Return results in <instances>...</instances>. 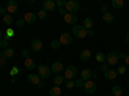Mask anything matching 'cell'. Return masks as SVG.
<instances>
[{"mask_svg":"<svg viewBox=\"0 0 129 96\" xmlns=\"http://www.w3.org/2000/svg\"><path fill=\"white\" fill-rule=\"evenodd\" d=\"M38 75H39V78H41L43 81L44 79H48L49 77H50V73H52V70L47 66V65H39L38 66Z\"/></svg>","mask_w":129,"mask_h":96,"instance_id":"1","label":"cell"},{"mask_svg":"<svg viewBox=\"0 0 129 96\" xmlns=\"http://www.w3.org/2000/svg\"><path fill=\"white\" fill-rule=\"evenodd\" d=\"M80 5L79 3L76 2V0H69V2H66V10H67V13H76L78 10H79Z\"/></svg>","mask_w":129,"mask_h":96,"instance_id":"2","label":"cell"},{"mask_svg":"<svg viewBox=\"0 0 129 96\" xmlns=\"http://www.w3.org/2000/svg\"><path fill=\"white\" fill-rule=\"evenodd\" d=\"M72 34L79 38V39H84L85 36H87V30H85L83 26H79V25H75L72 27Z\"/></svg>","mask_w":129,"mask_h":96,"instance_id":"3","label":"cell"},{"mask_svg":"<svg viewBox=\"0 0 129 96\" xmlns=\"http://www.w3.org/2000/svg\"><path fill=\"white\" fill-rule=\"evenodd\" d=\"M120 57H119V52H109V55L106 56V61L109 65H116V62H119Z\"/></svg>","mask_w":129,"mask_h":96,"instance_id":"4","label":"cell"},{"mask_svg":"<svg viewBox=\"0 0 129 96\" xmlns=\"http://www.w3.org/2000/svg\"><path fill=\"white\" fill-rule=\"evenodd\" d=\"M83 88L85 90V92H87V93H94L95 90H97L95 82H93V81H87V82H84Z\"/></svg>","mask_w":129,"mask_h":96,"instance_id":"5","label":"cell"},{"mask_svg":"<svg viewBox=\"0 0 129 96\" xmlns=\"http://www.w3.org/2000/svg\"><path fill=\"white\" fill-rule=\"evenodd\" d=\"M7 12L9 13V14H14L17 10H18V4H17V2H14V0H9V2L7 3Z\"/></svg>","mask_w":129,"mask_h":96,"instance_id":"6","label":"cell"},{"mask_svg":"<svg viewBox=\"0 0 129 96\" xmlns=\"http://www.w3.org/2000/svg\"><path fill=\"white\" fill-rule=\"evenodd\" d=\"M76 66H74V65H70L67 69H66V71H64V78L66 79H72L75 75H76Z\"/></svg>","mask_w":129,"mask_h":96,"instance_id":"7","label":"cell"},{"mask_svg":"<svg viewBox=\"0 0 129 96\" xmlns=\"http://www.w3.org/2000/svg\"><path fill=\"white\" fill-rule=\"evenodd\" d=\"M63 18H64V22H66L67 25H72V26H75V24H76V21H78L76 16H75L74 13H66L63 16Z\"/></svg>","mask_w":129,"mask_h":96,"instance_id":"8","label":"cell"},{"mask_svg":"<svg viewBox=\"0 0 129 96\" xmlns=\"http://www.w3.org/2000/svg\"><path fill=\"white\" fill-rule=\"evenodd\" d=\"M59 42H61V44H63V46H70L72 43V36L70 34H67V33H64V34L61 35Z\"/></svg>","mask_w":129,"mask_h":96,"instance_id":"9","label":"cell"},{"mask_svg":"<svg viewBox=\"0 0 129 96\" xmlns=\"http://www.w3.org/2000/svg\"><path fill=\"white\" fill-rule=\"evenodd\" d=\"M43 9L45 10H49V12H52V10L56 9V2H53V0H45L44 3H43Z\"/></svg>","mask_w":129,"mask_h":96,"instance_id":"10","label":"cell"},{"mask_svg":"<svg viewBox=\"0 0 129 96\" xmlns=\"http://www.w3.org/2000/svg\"><path fill=\"white\" fill-rule=\"evenodd\" d=\"M36 18H38V16H36L34 12H27V13L25 14V17H23V20H25L26 24H34L35 21H36Z\"/></svg>","mask_w":129,"mask_h":96,"instance_id":"11","label":"cell"},{"mask_svg":"<svg viewBox=\"0 0 129 96\" xmlns=\"http://www.w3.org/2000/svg\"><path fill=\"white\" fill-rule=\"evenodd\" d=\"M31 48H32V51L39 52L43 48V42L40 39H34V40L31 42Z\"/></svg>","mask_w":129,"mask_h":96,"instance_id":"12","label":"cell"},{"mask_svg":"<svg viewBox=\"0 0 129 96\" xmlns=\"http://www.w3.org/2000/svg\"><path fill=\"white\" fill-rule=\"evenodd\" d=\"M3 57L5 59V60H8V59H12L13 56H14V49L13 48H5V49H3Z\"/></svg>","mask_w":129,"mask_h":96,"instance_id":"13","label":"cell"},{"mask_svg":"<svg viewBox=\"0 0 129 96\" xmlns=\"http://www.w3.org/2000/svg\"><path fill=\"white\" fill-rule=\"evenodd\" d=\"M25 68L27 69V70H34L35 68H36V64H35V61L32 60L31 57L30 59H27V60H25Z\"/></svg>","mask_w":129,"mask_h":96,"instance_id":"14","label":"cell"},{"mask_svg":"<svg viewBox=\"0 0 129 96\" xmlns=\"http://www.w3.org/2000/svg\"><path fill=\"white\" fill-rule=\"evenodd\" d=\"M116 75H117V73H116V70H114V69H109V70L105 73V78L109 79V81H114V79L116 78Z\"/></svg>","mask_w":129,"mask_h":96,"instance_id":"15","label":"cell"},{"mask_svg":"<svg viewBox=\"0 0 129 96\" xmlns=\"http://www.w3.org/2000/svg\"><path fill=\"white\" fill-rule=\"evenodd\" d=\"M27 81L30 83H32V84H36V86L40 83V78H39L38 74H28V75H27Z\"/></svg>","mask_w":129,"mask_h":96,"instance_id":"16","label":"cell"},{"mask_svg":"<svg viewBox=\"0 0 129 96\" xmlns=\"http://www.w3.org/2000/svg\"><path fill=\"white\" fill-rule=\"evenodd\" d=\"M92 57V52L89 49H84L81 53H80V60L81 61H89Z\"/></svg>","mask_w":129,"mask_h":96,"instance_id":"17","label":"cell"},{"mask_svg":"<svg viewBox=\"0 0 129 96\" xmlns=\"http://www.w3.org/2000/svg\"><path fill=\"white\" fill-rule=\"evenodd\" d=\"M62 69H63V64L61 61H57V62H53L50 70L53 73H59V71H62Z\"/></svg>","mask_w":129,"mask_h":96,"instance_id":"18","label":"cell"},{"mask_svg":"<svg viewBox=\"0 0 129 96\" xmlns=\"http://www.w3.org/2000/svg\"><path fill=\"white\" fill-rule=\"evenodd\" d=\"M92 75H93V73H92L90 69H84V70L81 71V79H83L84 82L89 81V78H90Z\"/></svg>","mask_w":129,"mask_h":96,"instance_id":"19","label":"cell"},{"mask_svg":"<svg viewBox=\"0 0 129 96\" xmlns=\"http://www.w3.org/2000/svg\"><path fill=\"white\" fill-rule=\"evenodd\" d=\"M102 20L105 21L106 24H111V22H114L115 21V17H114V14H111V13H103V16H102Z\"/></svg>","mask_w":129,"mask_h":96,"instance_id":"20","label":"cell"},{"mask_svg":"<svg viewBox=\"0 0 129 96\" xmlns=\"http://www.w3.org/2000/svg\"><path fill=\"white\" fill-rule=\"evenodd\" d=\"M61 88L58 86H52L49 90V96H59L61 95Z\"/></svg>","mask_w":129,"mask_h":96,"instance_id":"21","label":"cell"},{"mask_svg":"<svg viewBox=\"0 0 129 96\" xmlns=\"http://www.w3.org/2000/svg\"><path fill=\"white\" fill-rule=\"evenodd\" d=\"M92 26H93V20L89 18V17H87V18L84 20V22H83V27H84L85 30H90Z\"/></svg>","mask_w":129,"mask_h":96,"instance_id":"22","label":"cell"},{"mask_svg":"<svg viewBox=\"0 0 129 96\" xmlns=\"http://www.w3.org/2000/svg\"><path fill=\"white\" fill-rule=\"evenodd\" d=\"M123 93V88L120 86H114L112 90H111V95L112 96H121Z\"/></svg>","mask_w":129,"mask_h":96,"instance_id":"23","label":"cell"},{"mask_svg":"<svg viewBox=\"0 0 129 96\" xmlns=\"http://www.w3.org/2000/svg\"><path fill=\"white\" fill-rule=\"evenodd\" d=\"M111 5L116 9H121V8H124V2L123 0H112Z\"/></svg>","mask_w":129,"mask_h":96,"instance_id":"24","label":"cell"},{"mask_svg":"<svg viewBox=\"0 0 129 96\" xmlns=\"http://www.w3.org/2000/svg\"><path fill=\"white\" fill-rule=\"evenodd\" d=\"M63 81H64V78L61 75V74H57V75L54 77V81H53V83H54V86H61V84L63 83Z\"/></svg>","mask_w":129,"mask_h":96,"instance_id":"25","label":"cell"},{"mask_svg":"<svg viewBox=\"0 0 129 96\" xmlns=\"http://www.w3.org/2000/svg\"><path fill=\"white\" fill-rule=\"evenodd\" d=\"M3 20H4V22H5L8 26H10V25L14 22V20H13V16H12V14H5V16H3Z\"/></svg>","mask_w":129,"mask_h":96,"instance_id":"26","label":"cell"},{"mask_svg":"<svg viewBox=\"0 0 129 96\" xmlns=\"http://www.w3.org/2000/svg\"><path fill=\"white\" fill-rule=\"evenodd\" d=\"M95 60L97 61H98V62H105L106 61V55H105V53L103 52H98V53H97V55H95Z\"/></svg>","mask_w":129,"mask_h":96,"instance_id":"27","label":"cell"},{"mask_svg":"<svg viewBox=\"0 0 129 96\" xmlns=\"http://www.w3.org/2000/svg\"><path fill=\"white\" fill-rule=\"evenodd\" d=\"M61 46H62V44H61L59 39H54V40H52V42H50V47H52L53 49H58Z\"/></svg>","mask_w":129,"mask_h":96,"instance_id":"28","label":"cell"},{"mask_svg":"<svg viewBox=\"0 0 129 96\" xmlns=\"http://www.w3.org/2000/svg\"><path fill=\"white\" fill-rule=\"evenodd\" d=\"M40 20H43V21H44V20H47V12H45V10L44 9H43V10H39V12H38V14H36Z\"/></svg>","mask_w":129,"mask_h":96,"instance_id":"29","label":"cell"},{"mask_svg":"<svg viewBox=\"0 0 129 96\" xmlns=\"http://www.w3.org/2000/svg\"><path fill=\"white\" fill-rule=\"evenodd\" d=\"M64 86H66L67 88H72V87H75V82L72 79H67L66 82H64Z\"/></svg>","mask_w":129,"mask_h":96,"instance_id":"30","label":"cell"},{"mask_svg":"<svg viewBox=\"0 0 129 96\" xmlns=\"http://www.w3.org/2000/svg\"><path fill=\"white\" fill-rule=\"evenodd\" d=\"M116 73H117V74H125V73H126V68H125V65H120L119 68H117Z\"/></svg>","mask_w":129,"mask_h":96,"instance_id":"31","label":"cell"},{"mask_svg":"<svg viewBox=\"0 0 129 96\" xmlns=\"http://www.w3.org/2000/svg\"><path fill=\"white\" fill-rule=\"evenodd\" d=\"M100 69H101L103 73H106L107 70H109V64H107V62H102L101 65H100Z\"/></svg>","mask_w":129,"mask_h":96,"instance_id":"32","label":"cell"},{"mask_svg":"<svg viewBox=\"0 0 129 96\" xmlns=\"http://www.w3.org/2000/svg\"><path fill=\"white\" fill-rule=\"evenodd\" d=\"M8 44H9V42H7V40H4V39H2V40H0V47H2L3 49L8 48Z\"/></svg>","mask_w":129,"mask_h":96,"instance_id":"33","label":"cell"},{"mask_svg":"<svg viewBox=\"0 0 129 96\" xmlns=\"http://www.w3.org/2000/svg\"><path fill=\"white\" fill-rule=\"evenodd\" d=\"M25 24H26V22H25V20H23V18H21V20H17V21H16V25H17L18 27H22Z\"/></svg>","mask_w":129,"mask_h":96,"instance_id":"34","label":"cell"},{"mask_svg":"<svg viewBox=\"0 0 129 96\" xmlns=\"http://www.w3.org/2000/svg\"><path fill=\"white\" fill-rule=\"evenodd\" d=\"M5 35H7L8 38H13V36H14V31H13L12 29H8L7 33H5Z\"/></svg>","mask_w":129,"mask_h":96,"instance_id":"35","label":"cell"},{"mask_svg":"<svg viewBox=\"0 0 129 96\" xmlns=\"http://www.w3.org/2000/svg\"><path fill=\"white\" fill-rule=\"evenodd\" d=\"M22 57H23L25 60L30 59V51H28V49H25V51L22 52Z\"/></svg>","mask_w":129,"mask_h":96,"instance_id":"36","label":"cell"},{"mask_svg":"<svg viewBox=\"0 0 129 96\" xmlns=\"http://www.w3.org/2000/svg\"><path fill=\"white\" fill-rule=\"evenodd\" d=\"M75 86H76V87H83V86H84V81H83V79L75 81Z\"/></svg>","mask_w":129,"mask_h":96,"instance_id":"37","label":"cell"},{"mask_svg":"<svg viewBox=\"0 0 129 96\" xmlns=\"http://www.w3.org/2000/svg\"><path fill=\"white\" fill-rule=\"evenodd\" d=\"M56 5H59L61 8H63V7H66V2H64V0H57Z\"/></svg>","mask_w":129,"mask_h":96,"instance_id":"38","label":"cell"},{"mask_svg":"<svg viewBox=\"0 0 129 96\" xmlns=\"http://www.w3.org/2000/svg\"><path fill=\"white\" fill-rule=\"evenodd\" d=\"M5 65H7V60L4 57H2V59H0V68H4Z\"/></svg>","mask_w":129,"mask_h":96,"instance_id":"39","label":"cell"},{"mask_svg":"<svg viewBox=\"0 0 129 96\" xmlns=\"http://www.w3.org/2000/svg\"><path fill=\"white\" fill-rule=\"evenodd\" d=\"M10 74H12V75H17V74H18V68L13 66L12 70H10Z\"/></svg>","mask_w":129,"mask_h":96,"instance_id":"40","label":"cell"},{"mask_svg":"<svg viewBox=\"0 0 129 96\" xmlns=\"http://www.w3.org/2000/svg\"><path fill=\"white\" fill-rule=\"evenodd\" d=\"M0 14L5 16V14H7V8H4V7H2V8H0Z\"/></svg>","mask_w":129,"mask_h":96,"instance_id":"41","label":"cell"},{"mask_svg":"<svg viewBox=\"0 0 129 96\" xmlns=\"http://www.w3.org/2000/svg\"><path fill=\"white\" fill-rule=\"evenodd\" d=\"M94 35V31L90 29V30H87V36H93Z\"/></svg>","mask_w":129,"mask_h":96,"instance_id":"42","label":"cell"},{"mask_svg":"<svg viewBox=\"0 0 129 96\" xmlns=\"http://www.w3.org/2000/svg\"><path fill=\"white\" fill-rule=\"evenodd\" d=\"M59 14H61V16L66 14V10H64V8H59Z\"/></svg>","mask_w":129,"mask_h":96,"instance_id":"43","label":"cell"},{"mask_svg":"<svg viewBox=\"0 0 129 96\" xmlns=\"http://www.w3.org/2000/svg\"><path fill=\"white\" fill-rule=\"evenodd\" d=\"M107 10H109V7H107V5H102V12L107 13Z\"/></svg>","mask_w":129,"mask_h":96,"instance_id":"44","label":"cell"},{"mask_svg":"<svg viewBox=\"0 0 129 96\" xmlns=\"http://www.w3.org/2000/svg\"><path fill=\"white\" fill-rule=\"evenodd\" d=\"M44 84H45L44 81H40V83L38 84V87H39V88H43V87H44Z\"/></svg>","mask_w":129,"mask_h":96,"instance_id":"45","label":"cell"},{"mask_svg":"<svg viewBox=\"0 0 129 96\" xmlns=\"http://www.w3.org/2000/svg\"><path fill=\"white\" fill-rule=\"evenodd\" d=\"M124 61H125V64H126V65H129V55H126V56H125Z\"/></svg>","mask_w":129,"mask_h":96,"instance_id":"46","label":"cell"},{"mask_svg":"<svg viewBox=\"0 0 129 96\" xmlns=\"http://www.w3.org/2000/svg\"><path fill=\"white\" fill-rule=\"evenodd\" d=\"M125 56H126L125 53H123V52H119V57H120V59H125Z\"/></svg>","mask_w":129,"mask_h":96,"instance_id":"47","label":"cell"},{"mask_svg":"<svg viewBox=\"0 0 129 96\" xmlns=\"http://www.w3.org/2000/svg\"><path fill=\"white\" fill-rule=\"evenodd\" d=\"M3 36H4V33H3V30H0V40L3 39Z\"/></svg>","mask_w":129,"mask_h":96,"instance_id":"48","label":"cell"},{"mask_svg":"<svg viewBox=\"0 0 129 96\" xmlns=\"http://www.w3.org/2000/svg\"><path fill=\"white\" fill-rule=\"evenodd\" d=\"M125 40H126V42H128V43H129V33L126 34V38H125Z\"/></svg>","mask_w":129,"mask_h":96,"instance_id":"49","label":"cell"},{"mask_svg":"<svg viewBox=\"0 0 129 96\" xmlns=\"http://www.w3.org/2000/svg\"><path fill=\"white\" fill-rule=\"evenodd\" d=\"M2 57H3V53H2V52H0V59H2Z\"/></svg>","mask_w":129,"mask_h":96,"instance_id":"50","label":"cell"},{"mask_svg":"<svg viewBox=\"0 0 129 96\" xmlns=\"http://www.w3.org/2000/svg\"><path fill=\"white\" fill-rule=\"evenodd\" d=\"M128 90H129V83H128Z\"/></svg>","mask_w":129,"mask_h":96,"instance_id":"51","label":"cell"},{"mask_svg":"<svg viewBox=\"0 0 129 96\" xmlns=\"http://www.w3.org/2000/svg\"><path fill=\"white\" fill-rule=\"evenodd\" d=\"M128 29H129V22H128Z\"/></svg>","mask_w":129,"mask_h":96,"instance_id":"52","label":"cell"},{"mask_svg":"<svg viewBox=\"0 0 129 96\" xmlns=\"http://www.w3.org/2000/svg\"><path fill=\"white\" fill-rule=\"evenodd\" d=\"M107 96H112V95H107Z\"/></svg>","mask_w":129,"mask_h":96,"instance_id":"53","label":"cell"},{"mask_svg":"<svg viewBox=\"0 0 129 96\" xmlns=\"http://www.w3.org/2000/svg\"><path fill=\"white\" fill-rule=\"evenodd\" d=\"M121 96H123V95H121Z\"/></svg>","mask_w":129,"mask_h":96,"instance_id":"54","label":"cell"}]
</instances>
